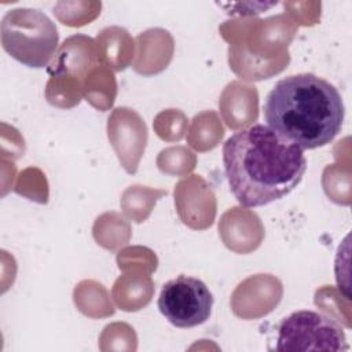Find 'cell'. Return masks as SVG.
Listing matches in <instances>:
<instances>
[{
  "label": "cell",
  "instance_id": "6da1fadb",
  "mask_svg": "<svg viewBox=\"0 0 352 352\" xmlns=\"http://www.w3.org/2000/svg\"><path fill=\"white\" fill-rule=\"evenodd\" d=\"M230 191L245 208H258L290 194L307 170L304 150L268 125L254 124L223 144Z\"/></svg>",
  "mask_w": 352,
  "mask_h": 352
},
{
  "label": "cell",
  "instance_id": "5b68a950",
  "mask_svg": "<svg viewBox=\"0 0 352 352\" xmlns=\"http://www.w3.org/2000/svg\"><path fill=\"white\" fill-rule=\"evenodd\" d=\"M213 307V294L198 278L179 275L168 280L158 297V309L165 319L179 327L190 329L206 322Z\"/></svg>",
  "mask_w": 352,
  "mask_h": 352
},
{
  "label": "cell",
  "instance_id": "3957f363",
  "mask_svg": "<svg viewBox=\"0 0 352 352\" xmlns=\"http://www.w3.org/2000/svg\"><path fill=\"white\" fill-rule=\"evenodd\" d=\"M1 44L18 62L29 67H44L55 54L58 32L41 11L16 8L3 18Z\"/></svg>",
  "mask_w": 352,
  "mask_h": 352
},
{
  "label": "cell",
  "instance_id": "7a4b0ae2",
  "mask_svg": "<svg viewBox=\"0 0 352 352\" xmlns=\"http://www.w3.org/2000/svg\"><path fill=\"white\" fill-rule=\"evenodd\" d=\"M345 107L337 88L312 73L279 80L267 95V125L302 150L329 144L342 128Z\"/></svg>",
  "mask_w": 352,
  "mask_h": 352
},
{
  "label": "cell",
  "instance_id": "277c9868",
  "mask_svg": "<svg viewBox=\"0 0 352 352\" xmlns=\"http://www.w3.org/2000/svg\"><path fill=\"white\" fill-rule=\"evenodd\" d=\"M276 351H346L342 327L329 316L301 309L285 318L278 329Z\"/></svg>",
  "mask_w": 352,
  "mask_h": 352
}]
</instances>
